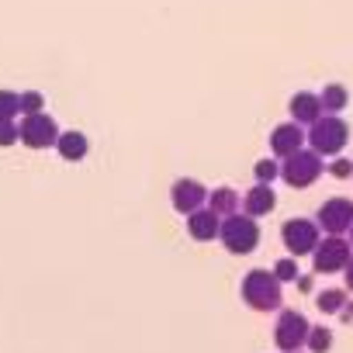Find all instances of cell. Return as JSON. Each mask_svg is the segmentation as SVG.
Segmentation results:
<instances>
[{"mask_svg": "<svg viewBox=\"0 0 353 353\" xmlns=\"http://www.w3.org/2000/svg\"><path fill=\"white\" fill-rule=\"evenodd\" d=\"M239 298L243 305H250L253 312H281V301H284V291L277 284V277L263 267L250 270L239 284Z\"/></svg>", "mask_w": 353, "mask_h": 353, "instance_id": "6da1fadb", "label": "cell"}, {"mask_svg": "<svg viewBox=\"0 0 353 353\" xmlns=\"http://www.w3.org/2000/svg\"><path fill=\"white\" fill-rule=\"evenodd\" d=\"M308 149L315 156H339L343 145L350 142V125L339 114H322L312 128H308Z\"/></svg>", "mask_w": 353, "mask_h": 353, "instance_id": "7a4b0ae2", "label": "cell"}, {"mask_svg": "<svg viewBox=\"0 0 353 353\" xmlns=\"http://www.w3.org/2000/svg\"><path fill=\"white\" fill-rule=\"evenodd\" d=\"M219 239L222 246L232 253V256H250L256 246H260V225L256 219L250 215H232V219H222V229H219Z\"/></svg>", "mask_w": 353, "mask_h": 353, "instance_id": "3957f363", "label": "cell"}, {"mask_svg": "<svg viewBox=\"0 0 353 353\" xmlns=\"http://www.w3.org/2000/svg\"><path fill=\"white\" fill-rule=\"evenodd\" d=\"M322 170H325L322 156H315L312 149H298V152H291L281 163V181L288 188H294V191H305V188H312L322 176Z\"/></svg>", "mask_w": 353, "mask_h": 353, "instance_id": "277c9868", "label": "cell"}, {"mask_svg": "<svg viewBox=\"0 0 353 353\" xmlns=\"http://www.w3.org/2000/svg\"><path fill=\"white\" fill-rule=\"evenodd\" d=\"M281 239H284V246H288V256L298 260V256H312V253H315L322 232H319L315 219H288V222L281 225Z\"/></svg>", "mask_w": 353, "mask_h": 353, "instance_id": "5b68a950", "label": "cell"}, {"mask_svg": "<svg viewBox=\"0 0 353 353\" xmlns=\"http://www.w3.org/2000/svg\"><path fill=\"white\" fill-rule=\"evenodd\" d=\"M350 256H353V250H350L346 236H322L312 253V274H343Z\"/></svg>", "mask_w": 353, "mask_h": 353, "instance_id": "8992f818", "label": "cell"}, {"mask_svg": "<svg viewBox=\"0 0 353 353\" xmlns=\"http://www.w3.org/2000/svg\"><path fill=\"white\" fill-rule=\"evenodd\" d=\"M308 332H312L308 319L301 312H294V308H284L277 315V325H274V343L284 353H301V346L308 343Z\"/></svg>", "mask_w": 353, "mask_h": 353, "instance_id": "52a82bcc", "label": "cell"}, {"mask_svg": "<svg viewBox=\"0 0 353 353\" xmlns=\"http://www.w3.org/2000/svg\"><path fill=\"white\" fill-rule=\"evenodd\" d=\"M315 225L322 236H346L353 225V201L350 198H325L315 212Z\"/></svg>", "mask_w": 353, "mask_h": 353, "instance_id": "ba28073f", "label": "cell"}, {"mask_svg": "<svg viewBox=\"0 0 353 353\" xmlns=\"http://www.w3.org/2000/svg\"><path fill=\"white\" fill-rule=\"evenodd\" d=\"M18 135H21V142L28 145V149H56V139H59V125H56V118L52 114H25L21 118V125H18Z\"/></svg>", "mask_w": 353, "mask_h": 353, "instance_id": "9c48e42d", "label": "cell"}, {"mask_svg": "<svg viewBox=\"0 0 353 353\" xmlns=\"http://www.w3.org/2000/svg\"><path fill=\"white\" fill-rule=\"evenodd\" d=\"M170 201L188 219V215H194L198 208L208 205V191H205L201 181H194V176H181V181H173V188H170Z\"/></svg>", "mask_w": 353, "mask_h": 353, "instance_id": "30bf717a", "label": "cell"}, {"mask_svg": "<svg viewBox=\"0 0 353 353\" xmlns=\"http://www.w3.org/2000/svg\"><path fill=\"white\" fill-rule=\"evenodd\" d=\"M298 149H305V128H301V125L284 121V125H277V128L270 132V152H274V156L288 159V156L298 152Z\"/></svg>", "mask_w": 353, "mask_h": 353, "instance_id": "8fae6325", "label": "cell"}, {"mask_svg": "<svg viewBox=\"0 0 353 353\" xmlns=\"http://www.w3.org/2000/svg\"><path fill=\"white\" fill-rule=\"evenodd\" d=\"M288 108H291V121H294V125H301V128H305V125L312 128V125L322 118L319 94H312V90H298V94L291 97V104H288Z\"/></svg>", "mask_w": 353, "mask_h": 353, "instance_id": "7c38bea8", "label": "cell"}, {"mask_svg": "<svg viewBox=\"0 0 353 353\" xmlns=\"http://www.w3.org/2000/svg\"><path fill=\"white\" fill-rule=\"evenodd\" d=\"M219 229H222V219L212 212V208H198L194 215H188V232L194 243H212L219 239Z\"/></svg>", "mask_w": 353, "mask_h": 353, "instance_id": "4fadbf2b", "label": "cell"}, {"mask_svg": "<svg viewBox=\"0 0 353 353\" xmlns=\"http://www.w3.org/2000/svg\"><path fill=\"white\" fill-rule=\"evenodd\" d=\"M274 205H277L274 188L253 184V188L243 194V215H250V219H263V215H270V212H274Z\"/></svg>", "mask_w": 353, "mask_h": 353, "instance_id": "5bb4252c", "label": "cell"}, {"mask_svg": "<svg viewBox=\"0 0 353 353\" xmlns=\"http://www.w3.org/2000/svg\"><path fill=\"white\" fill-rule=\"evenodd\" d=\"M208 208L219 219H232L243 212V194L236 188H215V191H208Z\"/></svg>", "mask_w": 353, "mask_h": 353, "instance_id": "9a60e30c", "label": "cell"}, {"mask_svg": "<svg viewBox=\"0 0 353 353\" xmlns=\"http://www.w3.org/2000/svg\"><path fill=\"white\" fill-rule=\"evenodd\" d=\"M87 149H90V142H87L83 132H59V139H56V152H59L66 163L87 159Z\"/></svg>", "mask_w": 353, "mask_h": 353, "instance_id": "2e32d148", "label": "cell"}, {"mask_svg": "<svg viewBox=\"0 0 353 353\" xmlns=\"http://www.w3.org/2000/svg\"><path fill=\"white\" fill-rule=\"evenodd\" d=\"M319 104H322V114H339L350 104V90L343 83H325L319 90Z\"/></svg>", "mask_w": 353, "mask_h": 353, "instance_id": "e0dca14e", "label": "cell"}, {"mask_svg": "<svg viewBox=\"0 0 353 353\" xmlns=\"http://www.w3.org/2000/svg\"><path fill=\"white\" fill-rule=\"evenodd\" d=\"M346 301H350V298H346V288H325V291L315 298V308H319L322 315H339Z\"/></svg>", "mask_w": 353, "mask_h": 353, "instance_id": "ac0fdd59", "label": "cell"}, {"mask_svg": "<svg viewBox=\"0 0 353 353\" xmlns=\"http://www.w3.org/2000/svg\"><path fill=\"white\" fill-rule=\"evenodd\" d=\"M253 176H256V184H263V188H270L277 176H281V163L274 159V156H263V159H256L253 163Z\"/></svg>", "mask_w": 353, "mask_h": 353, "instance_id": "d6986e66", "label": "cell"}, {"mask_svg": "<svg viewBox=\"0 0 353 353\" xmlns=\"http://www.w3.org/2000/svg\"><path fill=\"white\" fill-rule=\"evenodd\" d=\"M305 346H308L312 353H329V350H332V329H325V325H312Z\"/></svg>", "mask_w": 353, "mask_h": 353, "instance_id": "ffe728a7", "label": "cell"}, {"mask_svg": "<svg viewBox=\"0 0 353 353\" xmlns=\"http://www.w3.org/2000/svg\"><path fill=\"white\" fill-rule=\"evenodd\" d=\"M21 114V94L0 90V121H14Z\"/></svg>", "mask_w": 353, "mask_h": 353, "instance_id": "44dd1931", "label": "cell"}, {"mask_svg": "<svg viewBox=\"0 0 353 353\" xmlns=\"http://www.w3.org/2000/svg\"><path fill=\"white\" fill-rule=\"evenodd\" d=\"M270 274L277 277V284H291V281H298V277H301V274H298V260H294V256H284V260H277Z\"/></svg>", "mask_w": 353, "mask_h": 353, "instance_id": "7402d4cb", "label": "cell"}, {"mask_svg": "<svg viewBox=\"0 0 353 353\" xmlns=\"http://www.w3.org/2000/svg\"><path fill=\"white\" fill-rule=\"evenodd\" d=\"M42 111H46V97L39 90H25L21 94V118L25 114H42Z\"/></svg>", "mask_w": 353, "mask_h": 353, "instance_id": "603a6c76", "label": "cell"}, {"mask_svg": "<svg viewBox=\"0 0 353 353\" xmlns=\"http://www.w3.org/2000/svg\"><path fill=\"white\" fill-rule=\"evenodd\" d=\"M325 173H329V176H339V181H343V176H353V159L332 156V159L325 163Z\"/></svg>", "mask_w": 353, "mask_h": 353, "instance_id": "cb8c5ba5", "label": "cell"}, {"mask_svg": "<svg viewBox=\"0 0 353 353\" xmlns=\"http://www.w3.org/2000/svg\"><path fill=\"white\" fill-rule=\"evenodd\" d=\"M21 135H18V121H0V149L14 145Z\"/></svg>", "mask_w": 353, "mask_h": 353, "instance_id": "d4e9b609", "label": "cell"}, {"mask_svg": "<svg viewBox=\"0 0 353 353\" xmlns=\"http://www.w3.org/2000/svg\"><path fill=\"white\" fill-rule=\"evenodd\" d=\"M343 277H346V291H353V256H350V263L343 267Z\"/></svg>", "mask_w": 353, "mask_h": 353, "instance_id": "484cf974", "label": "cell"}, {"mask_svg": "<svg viewBox=\"0 0 353 353\" xmlns=\"http://www.w3.org/2000/svg\"><path fill=\"white\" fill-rule=\"evenodd\" d=\"M312 277H315V274H301V277H298L294 284H298L301 291H312Z\"/></svg>", "mask_w": 353, "mask_h": 353, "instance_id": "4316f807", "label": "cell"}, {"mask_svg": "<svg viewBox=\"0 0 353 353\" xmlns=\"http://www.w3.org/2000/svg\"><path fill=\"white\" fill-rule=\"evenodd\" d=\"M339 319H343V322H353V301H346V305H343Z\"/></svg>", "mask_w": 353, "mask_h": 353, "instance_id": "83f0119b", "label": "cell"}, {"mask_svg": "<svg viewBox=\"0 0 353 353\" xmlns=\"http://www.w3.org/2000/svg\"><path fill=\"white\" fill-rule=\"evenodd\" d=\"M346 243H350V250H353V225H350V232H346Z\"/></svg>", "mask_w": 353, "mask_h": 353, "instance_id": "f1b7e54d", "label": "cell"}]
</instances>
